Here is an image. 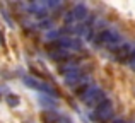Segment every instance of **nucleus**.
Returning <instances> with one entry per match:
<instances>
[{
	"label": "nucleus",
	"mask_w": 135,
	"mask_h": 123,
	"mask_svg": "<svg viewBox=\"0 0 135 123\" xmlns=\"http://www.w3.org/2000/svg\"><path fill=\"white\" fill-rule=\"evenodd\" d=\"M92 43L98 48H106V50H109V51H115V50H118L125 41H123L122 34L116 29L106 27V29H99L98 33L92 36Z\"/></svg>",
	"instance_id": "f257e3e1"
},
{
	"label": "nucleus",
	"mask_w": 135,
	"mask_h": 123,
	"mask_svg": "<svg viewBox=\"0 0 135 123\" xmlns=\"http://www.w3.org/2000/svg\"><path fill=\"white\" fill-rule=\"evenodd\" d=\"M77 94H79V99L82 101L86 106L94 108V110L108 99L104 91H103L101 87L91 84V82H87V84H84L82 87H79V89H77Z\"/></svg>",
	"instance_id": "f03ea898"
},
{
	"label": "nucleus",
	"mask_w": 135,
	"mask_h": 123,
	"mask_svg": "<svg viewBox=\"0 0 135 123\" xmlns=\"http://www.w3.org/2000/svg\"><path fill=\"white\" fill-rule=\"evenodd\" d=\"M22 80H24V86H26V87L38 91V92L45 94V96L55 97V99L60 96V94H58V91H56L55 87L51 86V84H48L46 80H43V79H38V77H33V75H26Z\"/></svg>",
	"instance_id": "7ed1b4c3"
},
{
	"label": "nucleus",
	"mask_w": 135,
	"mask_h": 123,
	"mask_svg": "<svg viewBox=\"0 0 135 123\" xmlns=\"http://www.w3.org/2000/svg\"><path fill=\"white\" fill-rule=\"evenodd\" d=\"M115 115V104L111 99H106L103 104H99L96 110H92L91 120L94 123H108Z\"/></svg>",
	"instance_id": "20e7f679"
},
{
	"label": "nucleus",
	"mask_w": 135,
	"mask_h": 123,
	"mask_svg": "<svg viewBox=\"0 0 135 123\" xmlns=\"http://www.w3.org/2000/svg\"><path fill=\"white\" fill-rule=\"evenodd\" d=\"M133 51H135V46L132 43H127V41H125L118 50L113 51V57H115L118 62H122V63H125V62L128 63L130 58H132V55H133Z\"/></svg>",
	"instance_id": "39448f33"
},
{
	"label": "nucleus",
	"mask_w": 135,
	"mask_h": 123,
	"mask_svg": "<svg viewBox=\"0 0 135 123\" xmlns=\"http://www.w3.org/2000/svg\"><path fill=\"white\" fill-rule=\"evenodd\" d=\"M41 121L43 123H60V113H56L55 110H43Z\"/></svg>",
	"instance_id": "423d86ee"
},
{
	"label": "nucleus",
	"mask_w": 135,
	"mask_h": 123,
	"mask_svg": "<svg viewBox=\"0 0 135 123\" xmlns=\"http://www.w3.org/2000/svg\"><path fill=\"white\" fill-rule=\"evenodd\" d=\"M40 104L45 108V110H53V108L56 106V99H55V97H50V96L41 94V96H40Z\"/></svg>",
	"instance_id": "0eeeda50"
},
{
	"label": "nucleus",
	"mask_w": 135,
	"mask_h": 123,
	"mask_svg": "<svg viewBox=\"0 0 135 123\" xmlns=\"http://www.w3.org/2000/svg\"><path fill=\"white\" fill-rule=\"evenodd\" d=\"M5 103L9 104L10 108H16V106H19L21 99H19L17 94H7V96H5Z\"/></svg>",
	"instance_id": "6e6552de"
},
{
	"label": "nucleus",
	"mask_w": 135,
	"mask_h": 123,
	"mask_svg": "<svg viewBox=\"0 0 135 123\" xmlns=\"http://www.w3.org/2000/svg\"><path fill=\"white\" fill-rule=\"evenodd\" d=\"M51 26H53V21L48 19V17H46V19H41L40 22H38V27H40V29H51Z\"/></svg>",
	"instance_id": "1a4fd4ad"
},
{
	"label": "nucleus",
	"mask_w": 135,
	"mask_h": 123,
	"mask_svg": "<svg viewBox=\"0 0 135 123\" xmlns=\"http://www.w3.org/2000/svg\"><path fill=\"white\" fill-rule=\"evenodd\" d=\"M60 123H74V121L69 116H65V115H60Z\"/></svg>",
	"instance_id": "9d476101"
},
{
	"label": "nucleus",
	"mask_w": 135,
	"mask_h": 123,
	"mask_svg": "<svg viewBox=\"0 0 135 123\" xmlns=\"http://www.w3.org/2000/svg\"><path fill=\"white\" fill-rule=\"evenodd\" d=\"M111 123H127L125 120H120V118H116V120H113Z\"/></svg>",
	"instance_id": "9b49d317"
}]
</instances>
